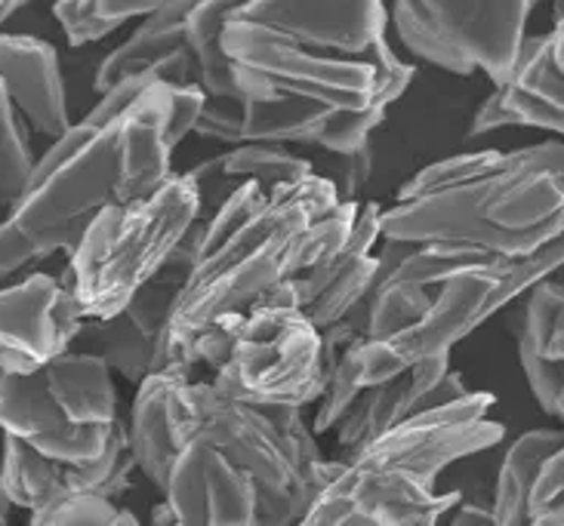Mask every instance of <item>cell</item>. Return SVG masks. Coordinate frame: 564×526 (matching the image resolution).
<instances>
[{
	"mask_svg": "<svg viewBox=\"0 0 564 526\" xmlns=\"http://www.w3.org/2000/svg\"><path fill=\"white\" fill-rule=\"evenodd\" d=\"M386 25L382 0H247L219 31L241 99H204L192 133L231 145L365 149L413 77Z\"/></svg>",
	"mask_w": 564,
	"mask_h": 526,
	"instance_id": "1",
	"label": "cell"
},
{
	"mask_svg": "<svg viewBox=\"0 0 564 526\" xmlns=\"http://www.w3.org/2000/svg\"><path fill=\"white\" fill-rule=\"evenodd\" d=\"M137 468L173 524H303L339 471L303 419V406H250L216 392L198 370H154L127 421Z\"/></svg>",
	"mask_w": 564,
	"mask_h": 526,
	"instance_id": "2",
	"label": "cell"
},
{
	"mask_svg": "<svg viewBox=\"0 0 564 526\" xmlns=\"http://www.w3.org/2000/svg\"><path fill=\"white\" fill-rule=\"evenodd\" d=\"M558 269L562 238L531 256L386 241L370 293L343 317L358 336L336 351L312 431H330L351 397L370 382L435 354H451L503 305Z\"/></svg>",
	"mask_w": 564,
	"mask_h": 526,
	"instance_id": "3",
	"label": "cell"
},
{
	"mask_svg": "<svg viewBox=\"0 0 564 526\" xmlns=\"http://www.w3.org/2000/svg\"><path fill=\"white\" fill-rule=\"evenodd\" d=\"M173 84L133 75L99 92L84 121L50 142L0 219V284L53 253H72L93 219L173 173Z\"/></svg>",
	"mask_w": 564,
	"mask_h": 526,
	"instance_id": "4",
	"label": "cell"
},
{
	"mask_svg": "<svg viewBox=\"0 0 564 526\" xmlns=\"http://www.w3.org/2000/svg\"><path fill=\"white\" fill-rule=\"evenodd\" d=\"M355 212L358 200H339L334 182L315 169L303 179L235 188L200 226L192 269L158 336L154 370L192 373V348L216 317L257 302L346 241Z\"/></svg>",
	"mask_w": 564,
	"mask_h": 526,
	"instance_id": "5",
	"label": "cell"
},
{
	"mask_svg": "<svg viewBox=\"0 0 564 526\" xmlns=\"http://www.w3.org/2000/svg\"><path fill=\"white\" fill-rule=\"evenodd\" d=\"M564 149L546 139L426 166L380 210V238L531 256L562 238Z\"/></svg>",
	"mask_w": 564,
	"mask_h": 526,
	"instance_id": "6",
	"label": "cell"
},
{
	"mask_svg": "<svg viewBox=\"0 0 564 526\" xmlns=\"http://www.w3.org/2000/svg\"><path fill=\"white\" fill-rule=\"evenodd\" d=\"M490 406V394L469 392L380 431L339 459V471L312 498L303 524H435L459 505V493H435L438 474L503 437V425L488 419Z\"/></svg>",
	"mask_w": 564,
	"mask_h": 526,
	"instance_id": "7",
	"label": "cell"
},
{
	"mask_svg": "<svg viewBox=\"0 0 564 526\" xmlns=\"http://www.w3.org/2000/svg\"><path fill=\"white\" fill-rule=\"evenodd\" d=\"M216 392L250 406L318 404L327 388L321 330L288 302L257 299L216 317L192 348Z\"/></svg>",
	"mask_w": 564,
	"mask_h": 526,
	"instance_id": "8",
	"label": "cell"
},
{
	"mask_svg": "<svg viewBox=\"0 0 564 526\" xmlns=\"http://www.w3.org/2000/svg\"><path fill=\"white\" fill-rule=\"evenodd\" d=\"M198 219V191L185 173H170L152 191L106 207L80 234L62 271L80 315L121 311Z\"/></svg>",
	"mask_w": 564,
	"mask_h": 526,
	"instance_id": "9",
	"label": "cell"
},
{
	"mask_svg": "<svg viewBox=\"0 0 564 526\" xmlns=\"http://www.w3.org/2000/svg\"><path fill=\"white\" fill-rule=\"evenodd\" d=\"M121 425L111 370L62 351L29 373H0V431L59 462L99 459Z\"/></svg>",
	"mask_w": 564,
	"mask_h": 526,
	"instance_id": "10",
	"label": "cell"
},
{
	"mask_svg": "<svg viewBox=\"0 0 564 526\" xmlns=\"http://www.w3.org/2000/svg\"><path fill=\"white\" fill-rule=\"evenodd\" d=\"M247 0H164L139 29L99 62L93 90L106 92L133 75H154L173 87H200L207 99H241L219 53L226 15Z\"/></svg>",
	"mask_w": 564,
	"mask_h": 526,
	"instance_id": "11",
	"label": "cell"
},
{
	"mask_svg": "<svg viewBox=\"0 0 564 526\" xmlns=\"http://www.w3.org/2000/svg\"><path fill=\"white\" fill-rule=\"evenodd\" d=\"M540 0H392L401 44L451 75L485 72L500 87Z\"/></svg>",
	"mask_w": 564,
	"mask_h": 526,
	"instance_id": "12",
	"label": "cell"
},
{
	"mask_svg": "<svg viewBox=\"0 0 564 526\" xmlns=\"http://www.w3.org/2000/svg\"><path fill=\"white\" fill-rule=\"evenodd\" d=\"M72 127L56 50L0 31V219L22 195L41 151Z\"/></svg>",
	"mask_w": 564,
	"mask_h": 526,
	"instance_id": "13",
	"label": "cell"
},
{
	"mask_svg": "<svg viewBox=\"0 0 564 526\" xmlns=\"http://www.w3.org/2000/svg\"><path fill=\"white\" fill-rule=\"evenodd\" d=\"M137 471V459L130 450L127 421L121 419L106 452L93 462H59L29 447L25 440L3 431V462H0V483L13 508L41 514L56 502L77 493H99L118 498L130 486V474Z\"/></svg>",
	"mask_w": 564,
	"mask_h": 526,
	"instance_id": "14",
	"label": "cell"
},
{
	"mask_svg": "<svg viewBox=\"0 0 564 526\" xmlns=\"http://www.w3.org/2000/svg\"><path fill=\"white\" fill-rule=\"evenodd\" d=\"M382 204H358L346 241L336 243L312 265L293 271L288 281L275 284L260 299L296 305L318 330L343 320L358 302L370 293L380 271V256H373V243L380 238Z\"/></svg>",
	"mask_w": 564,
	"mask_h": 526,
	"instance_id": "15",
	"label": "cell"
},
{
	"mask_svg": "<svg viewBox=\"0 0 564 526\" xmlns=\"http://www.w3.org/2000/svg\"><path fill=\"white\" fill-rule=\"evenodd\" d=\"M72 286L34 271L15 284H0V373H29L68 351L80 330Z\"/></svg>",
	"mask_w": 564,
	"mask_h": 526,
	"instance_id": "16",
	"label": "cell"
},
{
	"mask_svg": "<svg viewBox=\"0 0 564 526\" xmlns=\"http://www.w3.org/2000/svg\"><path fill=\"white\" fill-rule=\"evenodd\" d=\"M463 394H469V388L463 376L451 370V354H435L380 382H370L351 397L334 425L343 459L398 421L411 419L429 406L457 401Z\"/></svg>",
	"mask_w": 564,
	"mask_h": 526,
	"instance_id": "17",
	"label": "cell"
},
{
	"mask_svg": "<svg viewBox=\"0 0 564 526\" xmlns=\"http://www.w3.org/2000/svg\"><path fill=\"white\" fill-rule=\"evenodd\" d=\"M562 59L564 29L562 19H555V29L550 34L521 41L512 72L478 106L469 133H494L503 127H536L562 133Z\"/></svg>",
	"mask_w": 564,
	"mask_h": 526,
	"instance_id": "18",
	"label": "cell"
},
{
	"mask_svg": "<svg viewBox=\"0 0 564 526\" xmlns=\"http://www.w3.org/2000/svg\"><path fill=\"white\" fill-rule=\"evenodd\" d=\"M490 517L497 526H564V437L558 428L528 431L509 447Z\"/></svg>",
	"mask_w": 564,
	"mask_h": 526,
	"instance_id": "19",
	"label": "cell"
},
{
	"mask_svg": "<svg viewBox=\"0 0 564 526\" xmlns=\"http://www.w3.org/2000/svg\"><path fill=\"white\" fill-rule=\"evenodd\" d=\"M521 315L519 361L540 409L558 419L564 413V286L558 277H540Z\"/></svg>",
	"mask_w": 564,
	"mask_h": 526,
	"instance_id": "20",
	"label": "cell"
},
{
	"mask_svg": "<svg viewBox=\"0 0 564 526\" xmlns=\"http://www.w3.org/2000/svg\"><path fill=\"white\" fill-rule=\"evenodd\" d=\"M312 173V164L305 157L290 154L284 145L275 142H245L238 149L216 154L200 166H192L185 176L192 179L200 200V219H210L226 197L241 188L245 182H293Z\"/></svg>",
	"mask_w": 564,
	"mask_h": 526,
	"instance_id": "21",
	"label": "cell"
},
{
	"mask_svg": "<svg viewBox=\"0 0 564 526\" xmlns=\"http://www.w3.org/2000/svg\"><path fill=\"white\" fill-rule=\"evenodd\" d=\"M154 348H158V339L142 330L130 311L121 308L108 317H84L68 351L93 354L106 363L108 370L139 385L154 370Z\"/></svg>",
	"mask_w": 564,
	"mask_h": 526,
	"instance_id": "22",
	"label": "cell"
},
{
	"mask_svg": "<svg viewBox=\"0 0 564 526\" xmlns=\"http://www.w3.org/2000/svg\"><path fill=\"white\" fill-rule=\"evenodd\" d=\"M164 0H56L53 13L72 46L102 41L130 19L149 15Z\"/></svg>",
	"mask_w": 564,
	"mask_h": 526,
	"instance_id": "23",
	"label": "cell"
},
{
	"mask_svg": "<svg viewBox=\"0 0 564 526\" xmlns=\"http://www.w3.org/2000/svg\"><path fill=\"white\" fill-rule=\"evenodd\" d=\"M34 526H121L137 524L130 512L118 508V502L99 493H77L56 502L53 508L31 514Z\"/></svg>",
	"mask_w": 564,
	"mask_h": 526,
	"instance_id": "24",
	"label": "cell"
},
{
	"mask_svg": "<svg viewBox=\"0 0 564 526\" xmlns=\"http://www.w3.org/2000/svg\"><path fill=\"white\" fill-rule=\"evenodd\" d=\"M204 99H207V92L200 87H173V108H170V145L173 149L195 130Z\"/></svg>",
	"mask_w": 564,
	"mask_h": 526,
	"instance_id": "25",
	"label": "cell"
},
{
	"mask_svg": "<svg viewBox=\"0 0 564 526\" xmlns=\"http://www.w3.org/2000/svg\"><path fill=\"white\" fill-rule=\"evenodd\" d=\"M336 157H339V169H336L334 176H327V179L334 182L339 200H355V195L365 188L367 176H370V142H367L365 149L349 151V154H336Z\"/></svg>",
	"mask_w": 564,
	"mask_h": 526,
	"instance_id": "26",
	"label": "cell"
},
{
	"mask_svg": "<svg viewBox=\"0 0 564 526\" xmlns=\"http://www.w3.org/2000/svg\"><path fill=\"white\" fill-rule=\"evenodd\" d=\"M459 505H463V502H459ZM451 520H454V524H494L490 512H478V508H469V505H463Z\"/></svg>",
	"mask_w": 564,
	"mask_h": 526,
	"instance_id": "27",
	"label": "cell"
},
{
	"mask_svg": "<svg viewBox=\"0 0 564 526\" xmlns=\"http://www.w3.org/2000/svg\"><path fill=\"white\" fill-rule=\"evenodd\" d=\"M25 3H29V0H0V25H3V22H7V19H10L15 10H22Z\"/></svg>",
	"mask_w": 564,
	"mask_h": 526,
	"instance_id": "28",
	"label": "cell"
},
{
	"mask_svg": "<svg viewBox=\"0 0 564 526\" xmlns=\"http://www.w3.org/2000/svg\"><path fill=\"white\" fill-rule=\"evenodd\" d=\"M7 520H10V517H7V514L0 512V524H7Z\"/></svg>",
	"mask_w": 564,
	"mask_h": 526,
	"instance_id": "29",
	"label": "cell"
}]
</instances>
